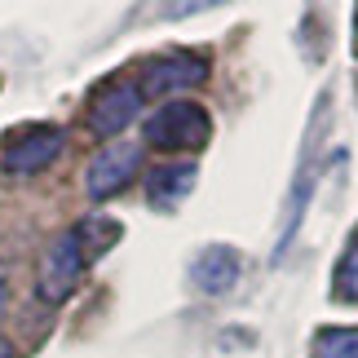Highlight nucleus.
<instances>
[{
	"label": "nucleus",
	"mask_w": 358,
	"mask_h": 358,
	"mask_svg": "<svg viewBox=\"0 0 358 358\" xmlns=\"http://www.w3.org/2000/svg\"><path fill=\"white\" fill-rule=\"evenodd\" d=\"M310 358H358V327H319L310 336Z\"/></svg>",
	"instance_id": "nucleus-9"
},
{
	"label": "nucleus",
	"mask_w": 358,
	"mask_h": 358,
	"mask_svg": "<svg viewBox=\"0 0 358 358\" xmlns=\"http://www.w3.org/2000/svg\"><path fill=\"white\" fill-rule=\"evenodd\" d=\"M203 80H208V58L190 53V49H177V53H159V58L142 62L137 89H142V98H173V93L199 89Z\"/></svg>",
	"instance_id": "nucleus-5"
},
{
	"label": "nucleus",
	"mask_w": 358,
	"mask_h": 358,
	"mask_svg": "<svg viewBox=\"0 0 358 358\" xmlns=\"http://www.w3.org/2000/svg\"><path fill=\"white\" fill-rule=\"evenodd\" d=\"M76 235H80V243H85L89 257H102L106 248L120 239V222H111V217H89V222L76 226Z\"/></svg>",
	"instance_id": "nucleus-10"
},
{
	"label": "nucleus",
	"mask_w": 358,
	"mask_h": 358,
	"mask_svg": "<svg viewBox=\"0 0 358 358\" xmlns=\"http://www.w3.org/2000/svg\"><path fill=\"white\" fill-rule=\"evenodd\" d=\"M62 146H66V133L58 124H27V129L9 133L5 142H0V173L31 177L40 169H49V164L62 155Z\"/></svg>",
	"instance_id": "nucleus-3"
},
{
	"label": "nucleus",
	"mask_w": 358,
	"mask_h": 358,
	"mask_svg": "<svg viewBox=\"0 0 358 358\" xmlns=\"http://www.w3.org/2000/svg\"><path fill=\"white\" fill-rule=\"evenodd\" d=\"M142 169V146L137 142H106L85 169V190L89 199H111L137 177Z\"/></svg>",
	"instance_id": "nucleus-6"
},
{
	"label": "nucleus",
	"mask_w": 358,
	"mask_h": 358,
	"mask_svg": "<svg viewBox=\"0 0 358 358\" xmlns=\"http://www.w3.org/2000/svg\"><path fill=\"white\" fill-rule=\"evenodd\" d=\"M208 137H213V115L199 102H186V98L155 106L142 124V142L155 150H199Z\"/></svg>",
	"instance_id": "nucleus-1"
},
{
	"label": "nucleus",
	"mask_w": 358,
	"mask_h": 358,
	"mask_svg": "<svg viewBox=\"0 0 358 358\" xmlns=\"http://www.w3.org/2000/svg\"><path fill=\"white\" fill-rule=\"evenodd\" d=\"M336 296L358 301V239L345 248V257H341V266H336Z\"/></svg>",
	"instance_id": "nucleus-11"
},
{
	"label": "nucleus",
	"mask_w": 358,
	"mask_h": 358,
	"mask_svg": "<svg viewBox=\"0 0 358 358\" xmlns=\"http://www.w3.org/2000/svg\"><path fill=\"white\" fill-rule=\"evenodd\" d=\"M239 266H243V257H239L230 243H213V248H203V252L195 257L190 279H195L199 292L222 296V292H230V287L239 283Z\"/></svg>",
	"instance_id": "nucleus-7"
},
{
	"label": "nucleus",
	"mask_w": 358,
	"mask_h": 358,
	"mask_svg": "<svg viewBox=\"0 0 358 358\" xmlns=\"http://www.w3.org/2000/svg\"><path fill=\"white\" fill-rule=\"evenodd\" d=\"M142 106H146V98H142V89H137V80L120 76V80H106V85L93 93L85 124H89L93 137H102V142H120V133L142 115Z\"/></svg>",
	"instance_id": "nucleus-4"
},
{
	"label": "nucleus",
	"mask_w": 358,
	"mask_h": 358,
	"mask_svg": "<svg viewBox=\"0 0 358 358\" xmlns=\"http://www.w3.org/2000/svg\"><path fill=\"white\" fill-rule=\"evenodd\" d=\"M195 177H199V164L169 159V164H159V169L146 173V199L155 203V208H173V203H182L190 195Z\"/></svg>",
	"instance_id": "nucleus-8"
},
{
	"label": "nucleus",
	"mask_w": 358,
	"mask_h": 358,
	"mask_svg": "<svg viewBox=\"0 0 358 358\" xmlns=\"http://www.w3.org/2000/svg\"><path fill=\"white\" fill-rule=\"evenodd\" d=\"M85 270H89V252H85V243H80V235H76V230L58 235L45 252H40V266H36V292H40V301L62 306V301L80 287Z\"/></svg>",
	"instance_id": "nucleus-2"
},
{
	"label": "nucleus",
	"mask_w": 358,
	"mask_h": 358,
	"mask_svg": "<svg viewBox=\"0 0 358 358\" xmlns=\"http://www.w3.org/2000/svg\"><path fill=\"white\" fill-rule=\"evenodd\" d=\"M5 306H9V292H5V279H0V323H5ZM0 358H13L9 345H0Z\"/></svg>",
	"instance_id": "nucleus-12"
}]
</instances>
